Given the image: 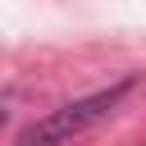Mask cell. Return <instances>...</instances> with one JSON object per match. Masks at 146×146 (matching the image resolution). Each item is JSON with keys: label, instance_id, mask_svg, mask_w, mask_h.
<instances>
[{"label": "cell", "instance_id": "cell-2", "mask_svg": "<svg viewBox=\"0 0 146 146\" xmlns=\"http://www.w3.org/2000/svg\"><path fill=\"white\" fill-rule=\"evenodd\" d=\"M5 114H9V100L0 96V128H5Z\"/></svg>", "mask_w": 146, "mask_h": 146}, {"label": "cell", "instance_id": "cell-1", "mask_svg": "<svg viewBox=\"0 0 146 146\" xmlns=\"http://www.w3.org/2000/svg\"><path fill=\"white\" fill-rule=\"evenodd\" d=\"M132 91V78H119L114 87H100V91H91V96H78V100H68V105H59V110H50L41 123H32L27 132H23V141L18 146H59V141H68V137H78V132H87V128H96L123 96Z\"/></svg>", "mask_w": 146, "mask_h": 146}]
</instances>
